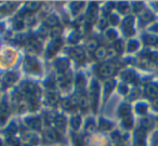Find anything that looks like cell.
Here are the masks:
<instances>
[{
	"instance_id": "cell-41",
	"label": "cell",
	"mask_w": 158,
	"mask_h": 146,
	"mask_svg": "<svg viewBox=\"0 0 158 146\" xmlns=\"http://www.w3.org/2000/svg\"><path fill=\"white\" fill-rule=\"evenodd\" d=\"M134 10H135V12H138V13L142 12L143 10H144V6H143V3L142 2H135L134 3Z\"/></svg>"
},
{
	"instance_id": "cell-40",
	"label": "cell",
	"mask_w": 158,
	"mask_h": 146,
	"mask_svg": "<svg viewBox=\"0 0 158 146\" xmlns=\"http://www.w3.org/2000/svg\"><path fill=\"white\" fill-rule=\"evenodd\" d=\"M62 106L65 109H70L73 107V105H72V103H70V101L68 100V98H66V100L62 101Z\"/></svg>"
},
{
	"instance_id": "cell-2",
	"label": "cell",
	"mask_w": 158,
	"mask_h": 146,
	"mask_svg": "<svg viewBox=\"0 0 158 146\" xmlns=\"http://www.w3.org/2000/svg\"><path fill=\"white\" fill-rule=\"evenodd\" d=\"M133 24H134V19L132 16H128L127 19H125L123 21V31L127 34L128 36H131L134 34V29H133Z\"/></svg>"
},
{
	"instance_id": "cell-14",
	"label": "cell",
	"mask_w": 158,
	"mask_h": 146,
	"mask_svg": "<svg viewBox=\"0 0 158 146\" xmlns=\"http://www.w3.org/2000/svg\"><path fill=\"white\" fill-rule=\"evenodd\" d=\"M143 40H144V44H147V46H156V44H158V37L153 35H145L143 37Z\"/></svg>"
},
{
	"instance_id": "cell-30",
	"label": "cell",
	"mask_w": 158,
	"mask_h": 146,
	"mask_svg": "<svg viewBox=\"0 0 158 146\" xmlns=\"http://www.w3.org/2000/svg\"><path fill=\"white\" fill-rule=\"evenodd\" d=\"M112 124L110 123L108 121H105V120H102L101 123H100V129H101L102 131H107L110 130V129H112Z\"/></svg>"
},
{
	"instance_id": "cell-51",
	"label": "cell",
	"mask_w": 158,
	"mask_h": 146,
	"mask_svg": "<svg viewBox=\"0 0 158 146\" xmlns=\"http://www.w3.org/2000/svg\"><path fill=\"white\" fill-rule=\"evenodd\" d=\"M0 146H1V142H0Z\"/></svg>"
},
{
	"instance_id": "cell-33",
	"label": "cell",
	"mask_w": 158,
	"mask_h": 146,
	"mask_svg": "<svg viewBox=\"0 0 158 146\" xmlns=\"http://www.w3.org/2000/svg\"><path fill=\"white\" fill-rule=\"evenodd\" d=\"M138 48H139V42L135 41V40H132V41H130L129 44H128V51H130V52L135 51Z\"/></svg>"
},
{
	"instance_id": "cell-46",
	"label": "cell",
	"mask_w": 158,
	"mask_h": 146,
	"mask_svg": "<svg viewBox=\"0 0 158 146\" xmlns=\"http://www.w3.org/2000/svg\"><path fill=\"white\" fill-rule=\"evenodd\" d=\"M6 146H16V145L14 143H12L11 141H9V142H7V143H6Z\"/></svg>"
},
{
	"instance_id": "cell-44",
	"label": "cell",
	"mask_w": 158,
	"mask_h": 146,
	"mask_svg": "<svg viewBox=\"0 0 158 146\" xmlns=\"http://www.w3.org/2000/svg\"><path fill=\"white\" fill-rule=\"evenodd\" d=\"M110 22L112 25H116L118 23V18L116 15H110Z\"/></svg>"
},
{
	"instance_id": "cell-43",
	"label": "cell",
	"mask_w": 158,
	"mask_h": 146,
	"mask_svg": "<svg viewBox=\"0 0 158 146\" xmlns=\"http://www.w3.org/2000/svg\"><path fill=\"white\" fill-rule=\"evenodd\" d=\"M114 50L116 51L117 53H120L121 52V50H123V47H121V42L120 41L115 42V44H114Z\"/></svg>"
},
{
	"instance_id": "cell-27",
	"label": "cell",
	"mask_w": 158,
	"mask_h": 146,
	"mask_svg": "<svg viewBox=\"0 0 158 146\" xmlns=\"http://www.w3.org/2000/svg\"><path fill=\"white\" fill-rule=\"evenodd\" d=\"M55 79H56V81L60 83V85H64L65 82H67V79H66L64 73H60L59 72L56 74V77H55Z\"/></svg>"
},
{
	"instance_id": "cell-21",
	"label": "cell",
	"mask_w": 158,
	"mask_h": 146,
	"mask_svg": "<svg viewBox=\"0 0 158 146\" xmlns=\"http://www.w3.org/2000/svg\"><path fill=\"white\" fill-rule=\"evenodd\" d=\"M27 126L31 127L34 130H40L41 128V122L39 119H29L27 120Z\"/></svg>"
},
{
	"instance_id": "cell-47",
	"label": "cell",
	"mask_w": 158,
	"mask_h": 146,
	"mask_svg": "<svg viewBox=\"0 0 158 146\" xmlns=\"http://www.w3.org/2000/svg\"><path fill=\"white\" fill-rule=\"evenodd\" d=\"M120 91L123 92V93H126V92H127V87H126V86L123 87H123H121V89H120Z\"/></svg>"
},
{
	"instance_id": "cell-5",
	"label": "cell",
	"mask_w": 158,
	"mask_h": 146,
	"mask_svg": "<svg viewBox=\"0 0 158 146\" xmlns=\"http://www.w3.org/2000/svg\"><path fill=\"white\" fill-rule=\"evenodd\" d=\"M24 66L28 72H31V73H34V72L39 73V70H40L39 64H38L34 59H31V57H28V59L25 60Z\"/></svg>"
},
{
	"instance_id": "cell-34",
	"label": "cell",
	"mask_w": 158,
	"mask_h": 146,
	"mask_svg": "<svg viewBox=\"0 0 158 146\" xmlns=\"http://www.w3.org/2000/svg\"><path fill=\"white\" fill-rule=\"evenodd\" d=\"M79 98H80V94H75V95H73L72 98H69V101H70V103H72L73 107L79 105Z\"/></svg>"
},
{
	"instance_id": "cell-16",
	"label": "cell",
	"mask_w": 158,
	"mask_h": 146,
	"mask_svg": "<svg viewBox=\"0 0 158 146\" xmlns=\"http://www.w3.org/2000/svg\"><path fill=\"white\" fill-rule=\"evenodd\" d=\"M16 78H18V76H16L14 73H7V74L3 76L2 80L6 85L10 86V85H12V83H14V81L16 80Z\"/></svg>"
},
{
	"instance_id": "cell-18",
	"label": "cell",
	"mask_w": 158,
	"mask_h": 146,
	"mask_svg": "<svg viewBox=\"0 0 158 146\" xmlns=\"http://www.w3.org/2000/svg\"><path fill=\"white\" fill-rule=\"evenodd\" d=\"M9 116V111H8V107L6 106V104L0 105V123H3L5 120Z\"/></svg>"
},
{
	"instance_id": "cell-10",
	"label": "cell",
	"mask_w": 158,
	"mask_h": 146,
	"mask_svg": "<svg viewBox=\"0 0 158 146\" xmlns=\"http://www.w3.org/2000/svg\"><path fill=\"white\" fill-rule=\"evenodd\" d=\"M38 51H39V48H38V44L36 41H31L26 46V52L28 53L31 56L36 55L38 53Z\"/></svg>"
},
{
	"instance_id": "cell-39",
	"label": "cell",
	"mask_w": 158,
	"mask_h": 146,
	"mask_svg": "<svg viewBox=\"0 0 158 146\" xmlns=\"http://www.w3.org/2000/svg\"><path fill=\"white\" fill-rule=\"evenodd\" d=\"M123 126L126 127V128H131L132 127V119H131V117H126V118H123Z\"/></svg>"
},
{
	"instance_id": "cell-29",
	"label": "cell",
	"mask_w": 158,
	"mask_h": 146,
	"mask_svg": "<svg viewBox=\"0 0 158 146\" xmlns=\"http://www.w3.org/2000/svg\"><path fill=\"white\" fill-rule=\"evenodd\" d=\"M114 85H115V82L113 80L106 81V83H105V93H106V96H107L108 94L110 93V91L113 90V87H114Z\"/></svg>"
},
{
	"instance_id": "cell-31",
	"label": "cell",
	"mask_w": 158,
	"mask_h": 146,
	"mask_svg": "<svg viewBox=\"0 0 158 146\" xmlns=\"http://www.w3.org/2000/svg\"><path fill=\"white\" fill-rule=\"evenodd\" d=\"M152 18H153V16H152V14H151V13H148L147 11H145V10L143 11L142 15H141V20H142L144 23L149 22V21L152 20Z\"/></svg>"
},
{
	"instance_id": "cell-38",
	"label": "cell",
	"mask_w": 158,
	"mask_h": 146,
	"mask_svg": "<svg viewBox=\"0 0 158 146\" xmlns=\"http://www.w3.org/2000/svg\"><path fill=\"white\" fill-rule=\"evenodd\" d=\"M123 77H125V79H126V80H128V81H133L134 79H135V75H134L133 73H131V72L126 73V74L123 75Z\"/></svg>"
},
{
	"instance_id": "cell-11",
	"label": "cell",
	"mask_w": 158,
	"mask_h": 146,
	"mask_svg": "<svg viewBox=\"0 0 158 146\" xmlns=\"http://www.w3.org/2000/svg\"><path fill=\"white\" fill-rule=\"evenodd\" d=\"M107 55V49L104 46H99V48L94 51V57L97 60H103Z\"/></svg>"
},
{
	"instance_id": "cell-12",
	"label": "cell",
	"mask_w": 158,
	"mask_h": 146,
	"mask_svg": "<svg viewBox=\"0 0 158 146\" xmlns=\"http://www.w3.org/2000/svg\"><path fill=\"white\" fill-rule=\"evenodd\" d=\"M55 66H56V68L59 69L60 73H64L65 70L68 69V66H69V63H68L67 60H57L56 63H55Z\"/></svg>"
},
{
	"instance_id": "cell-37",
	"label": "cell",
	"mask_w": 158,
	"mask_h": 146,
	"mask_svg": "<svg viewBox=\"0 0 158 146\" xmlns=\"http://www.w3.org/2000/svg\"><path fill=\"white\" fill-rule=\"evenodd\" d=\"M118 8H119V11H120L121 13H125V12H127L128 10H129V7H128V3H126V2L119 3Z\"/></svg>"
},
{
	"instance_id": "cell-35",
	"label": "cell",
	"mask_w": 158,
	"mask_h": 146,
	"mask_svg": "<svg viewBox=\"0 0 158 146\" xmlns=\"http://www.w3.org/2000/svg\"><path fill=\"white\" fill-rule=\"evenodd\" d=\"M106 36H107L108 39L114 40V39H116L117 34H116V31H113V29H110V31H106Z\"/></svg>"
},
{
	"instance_id": "cell-15",
	"label": "cell",
	"mask_w": 158,
	"mask_h": 146,
	"mask_svg": "<svg viewBox=\"0 0 158 146\" xmlns=\"http://www.w3.org/2000/svg\"><path fill=\"white\" fill-rule=\"evenodd\" d=\"M86 47H87V50L88 51L94 52V51L99 48V42H98V40L94 39V38H91V39H89L88 41H87Z\"/></svg>"
},
{
	"instance_id": "cell-42",
	"label": "cell",
	"mask_w": 158,
	"mask_h": 146,
	"mask_svg": "<svg viewBox=\"0 0 158 146\" xmlns=\"http://www.w3.org/2000/svg\"><path fill=\"white\" fill-rule=\"evenodd\" d=\"M106 25H107V19H105V18L99 19V26L101 27V28L106 27Z\"/></svg>"
},
{
	"instance_id": "cell-1",
	"label": "cell",
	"mask_w": 158,
	"mask_h": 146,
	"mask_svg": "<svg viewBox=\"0 0 158 146\" xmlns=\"http://www.w3.org/2000/svg\"><path fill=\"white\" fill-rule=\"evenodd\" d=\"M115 72L116 69H115L114 65L110 63H104L99 67V74L103 78H110L115 74Z\"/></svg>"
},
{
	"instance_id": "cell-17",
	"label": "cell",
	"mask_w": 158,
	"mask_h": 146,
	"mask_svg": "<svg viewBox=\"0 0 158 146\" xmlns=\"http://www.w3.org/2000/svg\"><path fill=\"white\" fill-rule=\"evenodd\" d=\"M72 55L74 56L75 60H77V61H84L85 59V53L84 51H82V49L80 48H75L74 50L72 51Z\"/></svg>"
},
{
	"instance_id": "cell-48",
	"label": "cell",
	"mask_w": 158,
	"mask_h": 146,
	"mask_svg": "<svg viewBox=\"0 0 158 146\" xmlns=\"http://www.w3.org/2000/svg\"><path fill=\"white\" fill-rule=\"evenodd\" d=\"M152 29H153L154 31H157V33H158V24L154 25V26H153V28H152Z\"/></svg>"
},
{
	"instance_id": "cell-26",
	"label": "cell",
	"mask_w": 158,
	"mask_h": 146,
	"mask_svg": "<svg viewBox=\"0 0 158 146\" xmlns=\"http://www.w3.org/2000/svg\"><path fill=\"white\" fill-rule=\"evenodd\" d=\"M79 106L81 108H86L88 106V98L85 94H80V98H79Z\"/></svg>"
},
{
	"instance_id": "cell-20",
	"label": "cell",
	"mask_w": 158,
	"mask_h": 146,
	"mask_svg": "<svg viewBox=\"0 0 158 146\" xmlns=\"http://www.w3.org/2000/svg\"><path fill=\"white\" fill-rule=\"evenodd\" d=\"M61 33H62V27L57 25V26H54L50 29V31H49V36H50L51 38H53V39L56 40V38L60 37Z\"/></svg>"
},
{
	"instance_id": "cell-25",
	"label": "cell",
	"mask_w": 158,
	"mask_h": 146,
	"mask_svg": "<svg viewBox=\"0 0 158 146\" xmlns=\"http://www.w3.org/2000/svg\"><path fill=\"white\" fill-rule=\"evenodd\" d=\"M22 20H23L24 25H31V24H33V22H34L33 15H31V13H29V12H27V13H25L24 15H23Z\"/></svg>"
},
{
	"instance_id": "cell-3",
	"label": "cell",
	"mask_w": 158,
	"mask_h": 146,
	"mask_svg": "<svg viewBox=\"0 0 158 146\" xmlns=\"http://www.w3.org/2000/svg\"><path fill=\"white\" fill-rule=\"evenodd\" d=\"M20 91L22 92L24 95H34L37 91V88L34 83L31 82H26L23 83L22 86L20 87Z\"/></svg>"
},
{
	"instance_id": "cell-32",
	"label": "cell",
	"mask_w": 158,
	"mask_h": 146,
	"mask_svg": "<svg viewBox=\"0 0 158 146\" xmlns=\"http://www.w3.org/2000/svg\"><path fill=\"white\" fill-rule=\"evenodd\" d=\"M57 101H59V96H57V94L55 93H49L48 94V102L51 103V104H55V103H57Z\"/></svg>"
},
{
	"instance_id": "cell-8",
	"label": "cell",
	"mask_w": 158,
	"mask_h": 146,
	"mask_svg": "<svg viewBox=\"0 0 158 146\" xmlns=\"http://www.w3.org/2000/svg\"><path fill=\"white\" fill-rule=\"evenodd\" d=\"M44 137L46 139V141L53 143V142L57 141V133L53 129H46L44 131Z\"/></svg>"
},
{
	"instance_id": "cell-24",
	"label": "cell",
	"mask_w": 158,
	"mask_h": 146,
	"mask_svg": "<svg viewBox=\"0 0 158 146\" xmlns=\"http://www.w3.org/2000/svg\"><path fill=\"white\" fill-rule=\"evenodd\" d=\"M80 122H81L80 117H79V116H74L73 119L70 120V126H72V128L74 129V130H77V129L80 127Z\"/></svg>"
},
{
	"instance_id": "cell-19",
	"label": "cell",
	"mask_w": 158,
	"mask_h": 146,
	"mask_svg": "<svg viewBox=\"0 0 158 146\" xmlns=\"http://www.w3.org/2000/svg\"><path fill=\"white\" fill-rule=\"evenodd\" d=\"M57 23H59V20L56 19V16L54 15H49L44 19V24L49 27H54V26H57Z\"/></svg>"
},
{
	"instance_id": "cell-22",
	"label": "cell",
	"mask_w": 158,
	"mask_h": 146,
	"mask_svg": "<svg viewBox=\"0 0 158 146\" xmlns=\"http://www.w3.org/2000/svg\"><path fill=\"white\" fill-rule=\"evenodd\" d=\"M130 115V106L127 104H123L120 106V108H119V116H121V117L126 118V117H129Z\"/></svg>"
},
{
	"instance_id": "cell-49",
	"label": "cell",
	"mask_w": 158,
	"mask_h": 146,
	"mask_svg": "<svg viewBox=\"0 0 158 146\" xmlns=\"http://www.w3.org/2000/svg\"><path fill=\"white\" fill-rule=\"evenodd\" d=\"M154 108L158 111V101H155V102H154Z\"/></svg>"
},
{
	"instance_id": "cell-23",
	"label": "cell",
	"mask_w": 158,
	"mask_h": 146,
	"mask_svg": "<svg viewBox=\"0 0 158 146\" xmlns=\"http://www.w3.org/2000/svg\"><path fill=\"white\" fill-rule=\"evenodd\" d=\"M141 126H142V129L144 130H148L153 127V121H152L151 118H143L141 120Z\"/></svg>"
},
{
	"instance_id": "cell-28",
	"label": "cell",
	"mask_w": 158,
	"mask_h": 146,
	"mask_svg": "<svg viewBox=\"0 0 158 146\" xmlns=\"http://www.w3.org/2000/svg\"><path fill=\"white\" fill-rule=\"evenodd\" d=\"M95 131V124L93 121H89L88 123L86 124V132L88 134H91Z\"/></svg>"
},
{
	"instance_id": "cell-36",
	"label": "cell",
	"mask_w": 158,
	"mask_h": 146,
	"mask_svg": "<svg viewBox=\"0 0 158 146\" xmlns=\"http://www.w3.org/2000/svg\"><path fill=\"white\" fill-rule=\"evenodd\" d=\"M147 111V107L146 105L144 104H139L138 106H136V111H138L139 114H145Z\"/></svg>"
},
{
	"instance_id": "cell-9",
	"label": "cell",
	"mask_w": 158,
	"mask_h": 146,
	"mask_svg": "<svg viewBox=\"0 0 158 146\" xmlns=\"http://www.w3.org/2000/svg\"><path fill=\"white\" fill-rule=\"evenodd\" d=\"M61 44H62V42L60 41V40H57V39L54 40V41L49 46V49H48V55L49 56L54 55L55 53L57 52V50L61 48Z\"/></svg>"
},
{
	"instance_id": "cell-13",
	"label": "cell",
	"mask_w": 158,
	"mask_h": 146,
	"mask_svg": "<svg viewBox=\"0 0 158 146\" xmlns=\"http://www.w3.org/2000/svg\"><path fill=\"white\" fill-rule=\"evenodd\" d=\"M40 6H41V2H39V1H28L25 3V9L31 13V11H36L39 9Z\"/></svg>"
},
{
	"instance_id": "cell-45",
	"label": "cell",
	"mask_w": 158,
	"mask_h": 146,
	"mask_svg": "<svg viewBox=\"0 0 158 146\" xmlns=\"http://www.w3.org/2000/svg\"><path fill=\"white\" fill-rule=\"evenodd\" d=\"M73 7L75 8V9H74V11H75V12H76V11H79V8L84 7V3H82V2H75L74 5H73Z\"/></svg>"
},
{
	"instance_id": "cell-7",
	"label": "cell",
	"mask_w": 158,
	"mask_h": 146,
	"mask_svg": "<svg viewBox=\"0 0 158 146\" xmlns=\"http://www.w3.org/2000/svg\"><path fill=\"white\" fill-rule=\"evenodd\" d=\"M53 126H54V128L56 129L59 132L63 133L64 130H65V127H66L65 118L62 117V116H56V118H55L54 121H53Z\"/></svg>"
},
{
	"instance_id": "cell-6",
	"label": "cell",
	"mask_w": 158,
	"mask_h": 146,
	"mask_svg": "<svg viewBox=\"0 0 158 146\" xmlns=\"http://www.w3.org/2000/svg\"><path fill=\"white\" fill-rule=\"evenodd\" d=\"M145 93L148 98H153V100H157L158 98V86L151 83L146 87L145 89Z\"/></svg>"
},
{
	"instance_id": "cell-50",
	"label": "cell",
	"mask_w": 158,
	"mask_h": 146,
	"mask_svg": "<svg viewBox=\"0 0 158 146\" xmlns=\"http://www.w3.org/2000/svg\"><path fill=\"white\" fill-rule=\"evenodd\" d=\"M155 146H158V140H156V142H155Z\"/></svg>"
},
{
	"instance_id": "cell-4",
	"label": "cell",
	"mask_w": 158,
	"mask_h": 146,
	"mask_svg": "<svg viewBox=\"0 0 158 146\" xmlns=\"http://www.w3.org/2000/svg\"><path fill=\"white\" fill-rule=\"evenodd\" d=\"M145 133L144 129H139L134 134V145L135 146H145Z\"/></svg>"
}]
</instances>
